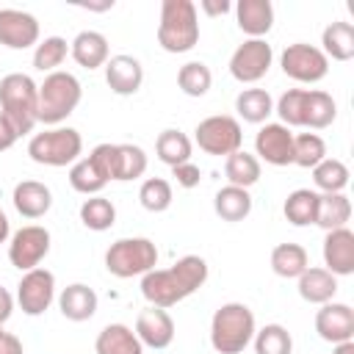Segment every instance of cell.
<instances>
[{"instance_id":"cell-4","label":"cell","mask_w":354,"mask_h":354,"mask_svg":"<svg viewBox=\"0 0 354 354\" xmlns=\"http://www.w3.org/2000/svg\"><path fill=\"white\" fill-rule=\"evenodd\" d=\"M158 44L166 53H188L199 44V17L191 0H163L158 22Z\"/></svg>"},{"instance_id":"cell-28","label":"cell","mask_w":354,"mask_h":354,"mask_svg":"<svg viewBox=\"0 0 354 354\" xmlns=\"http://www.w3.org/2000/svg\"><path fill=\"white\" fill-rule=\"evenodd\" d=\"M191 152H194L191 138H188L183 130H177V127L163 130V133L158 136V141H155V155H158V160L166 163L169 169L180 166V163H188V160H191Z\"/></svg>"},{"instance_id":"cell-34","label":"cell","mask_w":354,"mask_h":354,"mask_svg":"<svg viewBox=\"0 0 354 354\" xmlns=\"http://www.w3.org/2000/svg\"><path fill=\"white\" fill-rule=\"evenodd\" d=\"M348 166L337 158H324L315 169H313V183H315V191L321 194H343L346 185H348Z\"/></svg>"},{"instance_id":"cell-8","label":"cell","mask_w":354,"mask_h":354,"mask_svg":"<svg viewBox=\"0 0 354 354\" xmlns=\"http://www.w3.org/2000/svg\"><path fill=\"white\" fill-rule=\"evenodd\" d=\"M194 141L202 152L213 155V158H227L238 149H243V130H241V122L235 116H227V113H216V116H207L196 124L194 130Z\"/></svg>"},{"instance_id":"cell-1","label":"cell","mask_w":354,"mask_h":354,"mask_svg":"<svg viewBox=\"0 0 354 354\" xmlns=\"http://www.w3.org/2000/svg\"><path fill=\"white\" fill-rule=\"evenodd\" d=\"M207 282V263L199 254H185L169 268H152L141 277V293L149 307L169 310Z\"/></svg>"},{"instance_id":"cell-12","label":"cell","mask_w":354,"mask_h":354,"mask_svg":"<svg viewBox=\"0 0 354 354\" xmlns=\"http://www.w3.org/2000/svg\"><path fill=\"white\" fill-rule=\"evenodd\" d=\"M55 299V277L53 271L47 268H33V271H25L19 285H17V304L22 307L25 315L36 318V315H44L50 310Z\"/></svg>"},{"instance_id":"cell-21","label":"cell","mask_w":354,"mask_h":354,"mask_svg":"<svg viewBox=\"0 0 354 354\" xmlns=\"http://www.w3.org/2000/svg\"><path fill=\"white\" fill-rule=\"evenodd\" d=\"M69 55L75 58L77 66L83 69H100L108 64L111 58V47L108 39L100 30H80L72 41H69Z\"/></svg>"},{"instance_id":"cell-7","label":"cell","mask_w":354,"mask_h":354,"mask_svg":"<svg viewBox=\"0 0 354 354\" xmlns=\"http://www.w3.org/2000/svg\"><path fill=\"white\" fill-rule=\"evenodd\" d=\"M158 266V246L149 238H119L105 252V268L119 277H144Z\"/></svg>"},{"instance_id":"cell-16","label":"cell","mask_w":354,"mask_h":354,"mask_svg":"<svg viewBox=\"0 0 354 354\" xmlns=\"http://www.w3.org/2000/svg\"><path fill=\"white\" fill-rule=\"evenodd\" d=\"M141 340V346L147 348H169L174 343V321L166 310L160 307H147L138 313L136 318V329H133Z\"/></svg>"},{"instance_id":"cell-27","label":"cell","mask_w":354,"mask_h":354,"mask_svg":"<svg viewBox=\"0 0 354 354\" xmlns=\"http://www.w3.org/2000/svg\"><path fill=\"white\" fill-rule=\"evenodd\" d=\"M310 266V254L301 243H277L271 249V271L282 279H299Z\"/></svg>"},{"instance_id":"cell-45","label":"cell","mask_w":354,"mask_h":354,"mask_svg":"<svg viewBox=\"0 0 354 354\" xmlns=\"http://www.w3.org/2000/svg\"><path fill=\"white\" fill-rule=\"evenodd\" d=\"M0 354H25L19 337L11 335V332H6L3 324H0Z\"/></svg>"},{"instance_id":"cell-41","label":"cell","mask_w":354,"mask_h":354,"mask_svg":"<svg viewBox=\"0 0 354 354\" xmlns=\"http://www.w3.org/2000/svg\"><path fill=\"white\" fill-rule=\"evenodd\" d=\"M326 158V141L318 133H293V163L315 169Z\"/></svg>"},{"instance_id":"cell-20","label":"cell","mask_w":354,"mask_h":354,"mask_svg":"<svg viewBox=\"0 0 354 354\" xmlns=\"http://www.w3.org/2000/svg\"><path fill=\"white\" fill-rule=\"evenodd\" d=\"M97 304H100V299H97L94 288H88L86 282H72V285H66L58 293V310H61V315L66 321H75V324L94 318Z\"/></svg>"},{"instance_id":"cell-11","label":"cell","mask_w":354,"mask_h":354,"mask_svg":"<svg viewBox=\"0 0 354 354\" xmlns=\"http://www.w3.org/2000/svg\"><path fill=\"white\" fill-rule=\"evenodd\" d=\"M271 61H274V50L266 39H246L230 55V75L238 83H257L268 75Z\"/></svg>"},{"instance_id":"cell-23","label":"cell","mask_w":354,"mask_h":354,"mask_svg":"<svg viewBox=\"0 0 354 354\" xmlns=\"http://www.w3.org/2000/svg\"><path fill=\"white\" fill-rule=\"evenodd\" d=\"M335 293H337V277L321 266H307L304 274L299 277V296L310 304L335 301Z\"/></svg>"},{"instance_id":"cell-18","label":"cell","mask_w":354,"mask_h":354,"mask_svg":"<svg viewBox=\"0 0 354 354\" xmlns=\"http://www.w3.org/2000/svg\"><path fill=\"white\" fill-rule=\"evenodd\" d=\"M324 268L335 277L354 274V232L348 227L326 232V238H324Z\"/></svg>"},{"instance_id":"cell-38","label":"cell","mask_w":354,"mask_h":354,"mask_svg":"<svg viewBox=\"0 0 354 354\" xmlns=\"http://www.w3.org/2000/svg\"><path fill=\"white\" fill-rule=\"evenodd\" d=\"M144 171H147V152L138 144H116V171H113V180L116 183L138 180Z\"/></svg>"},{"instance_id":"cell-31","label":"cell","mask_w":354,"mask_h":354,"mask_svg":"<svg viewBox=\"0 0 354 354\" xmlns=\"http://www.w3.org/2000/svg\"><path fill=\"white\" fill-rule=\"evenodd\" d=\"M282 213L285 218L293 224V227H310L315 224V216H318V191L313 188H296L288 194L285 205H282Z\"/></svg>"},{"instance_id":"cell-6","label":"cell","mask_w":354,"mask_h":354,"mask_svg":"<svg viewBox=\"0 0 354 354\" xmlns=\"http://www.w3.org/2000/svg\"><path fill=\"white\" fill-rule=\"evenodd\" d=\"M83 152V136L75 127H47L41 133H36L28 141V155L33 163L39 166H72L75 160H80Z\"/></svg>"},{"instance_id":"cell-32","label":"cell","mask_w":354,"mask_h":354,"mask_svg":"<svg viewBox=\"0 0 354 354\" xmlns=\"http://www.w3.org/2000/svg\"><path fill=\"white\" fill-rule=\"evenodd\" d=\"M235 111L249 124H266V119L274 113V100L266 88H243L235 97Z\"/></svg>"},{"instance_id":"cell-19","label":"cell","mask_w":354,"mask_h":354,"mask_svg":"<svg viewBox=\"0 0 354 354\" xmlns=\"http://www.w3.org/2000/svg\"><path fill=\"white\" fill-rule=\"evenodd\" d=\"M11 202L22 218H41L53 207V191L39 180H22L14 185Z\"/></svg>"},{"instance_id":"cell-43","label":"cell","mask_w":354,"mask_h":354,"mask_svg":"<svg viewBox=\"0 0 354 354\" xmlns=\"http://www.w3.org/2000/svg\"><path fill=\"white\" fill-rule=\"evenodd\" d=\"M304 100H307V88H288L274 102V113H279V124L304 127Z\"/></svg>"},{"instance_id":"cell-15","label":"cell","mask_w":354,"mask_h":354,"mask_svg":"<svg viewBox=\"0 0 354 354\" xmlns=\"http://www.w3.org/2000/svg\"><path fill=\"white\" fill-rule=\"evenodd\" d=\"M315 332L321 340L337 346L354 340V310L343 301H326L315 313Z\"/></svg>"},{"instance_id":"cell-39","label":"cell","mask_w":354,"mask_h":354,"mask_svg":"<svg viewBox=\"0 0 354 354\" xmlns=\"http://www.w3.org/2000/svg\"><path fill=\"white\" fill-rule=\"evenodd\" d=\"M69 185L77 191V194H83V196H97L105 185H108V180L97 171V166L88 160V155L86 158H80V160H75L72 166H69Z\"/></svg>"},{"instance_id":"cell-42","label":"cell","mask_w":354,"mask_h":354,"mask_svg":"<svg viewBox=\"0 0 354 354\" xmlns=\"http://www.w3.org/2000/svg\"><path fill=\"white\" fill-rule=\"evenodd\" d=\"M171 199H174L171 183L163 180V177H147V180L141 183V188H138V202H141V207L149 210V213H163V210H169V207H171Z\"/></svg>"},{"instance_id":"cell-29","label":"cell","mask_w":354,"mask_h":354,"mask_svg":"<svg viewBox=\"0 0 354 354\" xmlns=\"http://www.w3.org/2000/svg\"><path fill=\"white\" fill-rule=\"evenodd\" d=\"M260 160L246 152V149H238L232 155L224 158V177H227V185H238V188H252L257 180H260Z\"/></svg>"},{"instance_id":"cell-48","label":"cell","mask_w":354,"mask_h":354,"mask_svg":"<svg viewBox=\"0 0 354 354\" xmlns=\"http://www.w3.org/2000/svg\"><path fill=\"white\" fill-rule=\"evenodd\" d=\"M232 6L227 3V0H218V3H213V0H202V11L205 14H210V17H218V14H227Z\"/></svg>"},{"instance_id":"cell-25","label":"cell","mask_w":354,"mask_h":354,"mask_svg":"<svg viewBox=\"0 0 354 354\" xmlns=\"http://www.w3.org/2000/svg\"><path fill=\"white\" fill-rule=\"evenodd\" d=\"M326 58L332 61H351L354 58V25L351 22H329L321 33V47Z\"/></svg>"},{"instance_id":"cell-33","label":"cell","mask_w":354,"mask_h":354,"mask_svg":"<svg viewBox=\"0 0 354 354\" xmlns=\"http://www.w3.org/2000/svg\"><path fill=\"white\" fill-rule=\"evenodd\" d=\"M351 218V199L346 194H318V216L315 224L329 230L346 227Z\"/></svg>"},{"instance_id":"cell-47","label":"cell","mask_w":354,"mask_h":354,"mask_svg":"<svg viewBox=\"0 0 354 354\" xmlns=\"http://www.w3.org/2000/svg\"><path fill=\"white\" fill-rule=\"evenodd\" d=\"M11 313H14V296L0 285V324H6L11 318Z\"/></svg>"},{"instance_id":"cell-46","label":"cell","mask_w":354,"mask_h":354,"mask_svg":"<svg viewBox=\"0 0 354 354\" xmlns=\"http://www.w3.org/2000/svg\"><path fill=\"white\" fill-rule=\"evenodd\" d=\"M17 130L8 124V119L0 113V152H6V149H11L14 144H17Z\"/></svg>"},{"instance_id":"cell-24","label":"cell","mask_w":354,"mask_h":354,"mask_svg":"<svg viewBox=\"0 0 354 354\" xmlns=\"http://www.w3.org/2000/svg\"><path fill=\"white\" fill-rule=\"evenodd\" d=\"M94 351L97 354H144V346L127 324H108L100 329L94 340Z\"/></svg>"},{"instance_id":"cell-22","label":"cell","mask_w":354,"mask_h":354,"mask_svg":"<svg viewBox=\"0 0 354 354\" xmlns=\"http://www.w3.org/2000/svg\"><path fill=\"white\" fill-rule=\"evenodd\" d=\"M235 19L249 39H263L274 28V6L271 0H241L235 6Z\"/></svg>"},{"instance_id":"cell-26","label":"cell","mask_w":354,"mask_h":354,"mask_svg":"<svg viewBox=\"0 0 354 354\" xmlns=\"http://www.w3.org/2000/svg\"><path fill=\"white\" fill-rule=\"evenodd\" d=\"M213 210L221 221H230V224L243 221L252 213V194L238 185H224L213 196Z\"/></svg>"},{"instance_id":"cell-36","label":"cell","mask_w":354,"mask_h":354,"mask_svg":"<svg viewBox=\"0 0 354 354\" xmlns=\"http://www.w3.org/2000/svg\"><path fill=\"white\" fill-rule=\"evenodd\" d=\"M80 221H83L86 230L105 232V230H111L116 224V207H113L111 199H105L100 194L97 196H88L80 205Z\"/></svg>"},{"instance_id":"cell-5","label":"cell","mask_w":354,"mask_h":354,"mask_svg":"<svg viewBox=\"0 0 354 354\" xmlns=\"http://www.w3.org/2000/svg\"><path fill=\"white\" fill-rule=\"evenodd\" d=\"M80 97H83V86L72 72L58 69L44 75V80L39 83V124L58 127L75 113Z\"/></svg>"},{"instance_id":"cell-30","label":"cell","mask_w":354,"mask_h":354,"mask_svg":"<svg viewBox=\"0 0 354 354\" xmlns=\"http://www.w3.org/2000/svg\"><path fill=\"white\" fill-rule=\"evenodd\" d=\"M337 119V102L332 94L321 88H307L304 100V127L310 130H324Z\"/></svg>"},{"instance_id":"cell-3","label":"cell","mask_w":354,"mask_h":354,"mask_svg":"<svg viewBox=\"0 0 354 354\" xmlns=\"http://www.w3.org/2000/svg\"><path fill=\"white\" fill-rule=\"evenodd\" d=\"M254 332V313L243 301H227L210 318V346L218 354H243Z\"/></svg>"},{"instance_id":"cell-49","label":"cell","mask_w":354,"mask_h":354,"mask_svg":"<svg viewBox=\"0 0 354 354\" xmlns=\"http://www.w3.org/2000/svg\"><path fill=\"white\" fill-rule=\"evenodd\" d=\"M8 235H11V224H8V216L0 210V243H6Z\"/></svg>"},{"instance_id":"cell-13","label":"cell","mask_w":354,"mask_h":354,"mask_svg":"<svg viewBox=\"0 0 354 354\" xmlns=\"http://www.w3.org/2000/svg\"><path fill=\"white\" fill-rule=\"evenodd\" d=\"M254 158L271 166L293 163V133L279 122H266L254 136Z\"/></svg>"},{"instance_id":"cell-50","label":"cell","mask_w":354,"mask_h":354,"mask_svg":"<svg viewBox=\"0 0 354 354\" xmlns=\"http://www.w3.org/2000/svg\"><path fill=\"white\" fill-rule=\"evenodd\" d=\"M332 354H354V340H346V343H337L332 348Z\"/></svg>"},{"instance_id":"cell-2","label":"cell","mask_w":354,"mask_h":354,"mask_svg":"<svg viewBox=\"0 0 354 354\" xmlns=\"http://www.w3.org/2000/svg\"><path fill=\"white\" fill-rule=\"evenodd\" d=\"M0 113L17 136H28L39 124V83L25 72H8L0 80Z\"/></svg>"},{"instance_id":"cell-35","label":"cell","mask_w":354,"mask_h":354,"mask_svg":"<svg viewBox=\"0 0 354 354\" xmlns=\"http://www.w3.org/2000/svg\"><path fill=\"white\" fill-rule=\"evenodd\" d=\"M177 86L185 97H205L213 86V72L205 61H188L177 69Z\"/></svg>"},{"instance_id":"cell-37","label":"cell","mask_w":354,"mask_h":354,"mask_svg":"<svg viewBox=\"0 0 354 354\" xmlns=\"http://www.w3.org/2000/svg\"><path fill=\"white\" fill-rule=\"evenodd\" d=\"M69 55V41L64 36H47L36 44L33 50V69L39 72H58V66L66 61Z\"/></svg>"},{"instance_id":"cell-10","label":"cell","mask_w":354,"mask_h":354,"mask_svg":"<svg viewBox=\"0 0 354 354\" xmlns=\"http://www.w3.org/2000/svg\"><path fill=\"white\" fill-rule=\"evenodd\" d=\"M50 243H53V238H50V230L47 227H41V224H25L8 241V260L22 274L25 271H33L50 254Z\"/></svg>"},{"instance_id":"cell-14","label":"cell","mask_w":354,"mask_h":354,"mask_svg":"<svg viewBox=\"0 0 354 354\" xmlns=\"http://www.w3.org/2000/svg\"><path fill=\"white\" fill-rule=\"evenodd\" d=\"M0 44L8 50H28L39 44V19L19 8H0Z\"/></svg>"},{"instance_id":"cell-17","label":"cell","mask_w":354,"mask_h":354,"mask_svg":"<svg viewBox=\"0 0 354 354\" xmlns=\"http://www.w3.org/2000/svg\"><path fill=\"white\" fill-rule=\"evenodd\" d=\"M105 83L119 97L136 94L141 88V83H144V66H141V61L136 55H127V53L111 55L108 64H105Z\"/></svg>"},{"instance_id":"cell-40","label":"cell","mask_w":354,"mask_h":354,"mask_svg":"<svg viewBox=\"0 0 354 354\" xmlns=\"http://www.w3.org/2000/svg\"><path fill=\"white\" fill-rule=\"evenodd\" d=\"M252 346H254V354H290L293 337L282 324H266L263 329L254 332Z\"/></svg>"},{"instance_id":"cell-44","label":"cell","mask_w":354,"mask_h":354,"mask_svg":"<svg viewBox=\"0 0 354 354\" xmlns=\"http://www.w3.org/2000/svg\"><path fill=\"white\" fill-rule=\"evenodd\" d=\"M171 177L177 180L180 188H196L199 180H202V171H199V166H196L194 160H188V163L174 166V169H171Z\"/></svg>"},{"instance_id":"cell-9","label":"cell","mask_w":354,"mask_h":354,"mask_svg":"<svg viewBox=\"0 0 354 354\" xmlns=\"http://www.w3.org/2000/svg\"><path fill=\"white\" fill-rule=\"evenodd\" d=\"M279 66L296 83H318L329 75V58L315 44L307 41L288 44L279 55Z\"/></svg>"}]
</instances>
